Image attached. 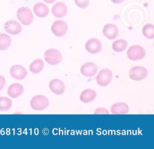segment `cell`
<instances>
[{
    "label": "cell",
    "instance_id": "1",
    "mask_svg": "<svg viewBox=\"0 0 154 149\" xmlns=\"http://www.w3.org/2000/svg\"><path fill=\"white\" fill-rule=\"evenodd\" d=\"M17 17L23 25H29L33 21V14L31 10L26 7H21L17 11Z\"/></svg>",
    "mask_w": 154,
    "mask_h": 149
},
{
    "label": "cell",
    "instance_id": "2",
    "mask_svg": "<svg viewBox=\"0 0 154 149\" xmlns=\"http://www.w3.org/2000/svg\"><path fill=\"white\" fill-rule=\"evenodd\" d=\"M49 105L48 99L43 95L33 97L30 101L31 108L35 111H42L46 109Z\"/></svg>",
    "mask_w": 154,
    "mask_h": 149
},
{
    "label": "cell",
    "instance_id": "3",
    "mask_svg": "<svg viewBox=\"0 0 154 149\" xmlns=\"http://www.w3.org/2000/svg\"><path fill=\"white\" fill-rule=\"evenodd\" d=\"M45 61L49 64L55 65L60 63L62 60V56L59 50L56 49H48L44 54Z\"/></svg>",
    "mask_w": 154,
    "mask_h": 149
},
{
    "label": "cell",
    "instance_id": "4",
    "mask_svg": "<svg viewBox=\"0 0 154 149\" xmlns=\"http://www.w3.org/2000/svg\"><path fill=\"white\" fill-rule=\"evenodd\" d=\"M112 79V73L108 68L101 69L96 76V82L101 87L108 85Z\"/></svg>",
    "mask_w": 154,
    "mask_h": 149
},
{
    "label": "cell",
    "instance_id": "5",
    "mask_svg": "<svg viewBox=\"0 0 154 149\" xmlns=\"http://www.w3.org/2000/svg\"><path fill=\"white\" fill-rule=\"evenodd\" d=\"M146 55L145 50L139 45H133L127 50V56L131 60H140L143 59Z\"/></svg>",
    "mask_w": 154,
    "mask_h": 149
},
{
    "label": "cell",
    "instance_id": "6",
    "mask_svg": "<svg viewBox=\"0 0 154 149\" xmlns=\"http://www.w3.org/2000/svg\"><path fill=\"white\" fill-rule=\"evenodd\" d=\"M129 76L131 79L135 81L143 80L147 76V71L146 68L141 65H137L132 67L129 71Z\"/></svg>",
    "mask_w": 154,
    "mask_h": 149
},
{
    "label": "cell",
    "instance_id": "7",
    "mask_svg": "<svg viewBox=\"0 0 154 149\" xmlns=\"http://www.w3.org/2000/svg\"><path fill=\"white\" fill-rule=\"evenodd\" d=\"M68 26L67 23L63 20H55L51 26L52 33L57 37L64 35L67 31Z\"/></svg>",
    "mask_w": 154,
    "mask_h": 149
},
{
    "label": "cell",
    "instance_id": "8",
    "mask_svg": "<svg viewBox=\"0 0 154 149\" xmlns=\"http://www.w3.org/2000/svg\"><path fill=\"white\" fill-rule=\"evenodd\" d=\"M4 30L11 35H17L22 31L20 24L15 20L10 19L7 20L4 25Z\"/></svg>",
    "mask_w": 154,
    "mask_h": 149
},
{
    "label": "cell",
    "instance_id": "9",
    "mask_svg": "<svg viewBox=\"0 0 154 149\" xmlns=\"http://www.w3.org/2000/svg\"><path fill=\"white\" fill-rule=\"evenodd\" d=\"M86 50L92 54L99 53L102 47L100 41L96 38H91L88 39L85 43Z\"/></svg>",
    "mask_w": 154,
    "mask_h": 149
},
{
    "label": "cell",
    "instance_id": "10",
    "mask_svg": "<svg viewBox=\"0 0 154 149\" xmlns=\"http://www.w3.org/2000/svg\"><path fill=\"white\" fill-rule=\"evenodd\" d=\"M98 68V66L94 62H88L81 65L80 71L84 76L91 77L96 73Z\"/></svg>",
    "mask_w": 154,
    "mask_h": 149
},
{
    "label": "cell",
    "instance_id": "11",
    "mask_svg": "<svg viewBox=\"0 0 154 149\" xmlns=\"http://www.w3.org/2000/svg\"><path fill=\"white\" fill-rule=\"evenodd\" d=\"M10 73L13 78L19 80H22L26 77L27 70L23 66L16 64L13 65L10 68Z\"/></svg>",
    "mask_w": 154,
    "mask_h": 149
},
{
    "label": "cell",
    "instance_id": "12",
    "mask_svg": "<svg viewBox=\"0 0 154 149\" xmlns=\"http://www.w3.org/2000/svg\"><path fill=\"white\" fill-rule=\"evenodd\" d=\"M51 11L55 17L61 18L67 14V7L65 3L63 2H58L52 6Z\"/></svg>",
    "mask_w": 154,
    "mask_h": 149
},
{
    "label": "cell",
    "instance_id": "13",
    "mask_svg": "<svg viewBox=\"0 0 154 149\" xmlns=\"http://www.w3.org/2000/svg\"><path fill=\"white\" fill-rule=\"evenodd\" d=\"M102 32L103 35L109 40H113L116 38L119 34L118 28L114 24L107 23L104 25Z\"/></svg>",
    "mask_w": 154,
    "mask_h": 149
},
{
    "label": "cell",
    "instance_id": "14",
    "mask_svg": "<svg viewBox=\"0 0 154 149\" xmlns=\"http://www.w3.org/2000/svg\"><path fill=\"white\" fill-rule=\"evenodd\" d=\"M49 87L50 90L55 94L61 95L64 93L65 86L64 83L58 79H54L49 82Z\"/></svg>",
    "mask_w": 154,
    "mask_h": 149
},
{
    "label": "cell",
    "instance_id": "15",
    "mask_svg": "<svg viewBox=\"0 0 154 149\" xmlns=\"http://www.w3.org/2000/svg\"><path fill=\"white\" fill-rule=\"evenodd\" d=\"M23 87L21 84L14 83L8 87L7 93L10 97L12 98H17L23 93Z\"/></svg>",
    "mask_w": 154,
    "mask_h": 149
},
{
    "label": "cell",
    "instance_id": "16",
    "mask_svg": "<svg viewBox=\"0 0 154 149\" xmlns=\"http://www.w3.org/2000/svg\"><path fill=\"white\" fill-rule=\"evenodd\" d=\"M34 14L38 17H45L49 14L48 7L43 2H37L33 7Z\"/></svg>",
    "mask_w": 154,
    "mask_h": 149
},
{
    "label": "cell",
    "instance_id": "17",
    "mask_svg": "<svg viewBox=\"0 0 154 149\" xmlns=\"http://www.w3.org/2000/svg\"><path fill=\"white\" fill-rule=\"evenodd\" d=\"M129 111L128 105L124 102H117L113 104L111 107V112L113 114H125Z\"/></svg>",
    "mask_w": 154,
    "mask_h": 149
},
{
    "label": "cell",
    "instance_id": "18",
    "mask_svg": "<svg viewBox=\"0 0 154 149\" xmlns=\"http://www.w3.org/2000/svg\"><path fill=\"white\" fill-rule=\"evenodd\" d=\"M96 93L91 89L84 90L80 95V100L84 103H89L96 98Z\"/></svg>",
    "mask_w": 154,
    "mask_h": 149
},
{
    "label": "cell",
    "instance_id": "19",
    "mask_svg": "<svg viewBox=\"0 0 154 149\" xmlns=\"http://www.w3.org/2000/svg\"><path fill=\"white\" fill-rule=\"evenodd\" d=\"M44 67V62L40 58H37L34 60L29 65L30 71L34 74L40 72Z\"/></svg>",
    "mask_w": 154,
    "mask_h": 149
},
{
    "label": "cell",
    "instance_id": "20",
    "mask_svg": "<svg viewBox=\"0 0 154 149\" xmlns=\"http://www.w3.org/2000/svg\"><path fill=\"white\" fill-rule=\"evenodd\" d=\"M128 46L127 41L124 39H119L114 41L112 44V49L117 52H120L125 50Z\"/></svg>",
    "mask_w": 154,
    "mask_h": 149
},
{
    "label": "cell",
    "instance_id": "21",
    "mask_svg": "<svg viewBox=\"0 0 154 149\" xmlns=\"http://www.w3.org/2000/svg\"><path fill=\"white\" fill-rule=\"evenodd\" d=\"M11 43V37L6 34H0V50H7Z\"/></svg>",
    "mask_w": 154,
    "mask_h": 149
},
{
    "label": "cell",
    "instance_id": "22",
    "mask_svg": "<svg viewBox=\"0 0 154 149\" xmlns=\"http://www.w3.org/2000/svg\"><path fill=\"white\" fill-rule=\"evenodd\" d=\"M142 32L147 38H154V26L151 23H146L143 27Z\"/></svg>",
    "mask_w": 154,
    "mask_h": 149
},
{
    "label": "cell",
    "instance_id": "23",
    "mask_svg": "<svg viewBox=\"0 0 154 149\" xmlns=\"http://www.w3.org/2000/svg\"><path fill=\"white\" fill-rule=\"evenodd\" d=\"M12 106L11 99L7 97H0V111H6L9 110Z\"/></svg>",
    "mask_w": 154,
    "mask_h": 149
},
{
    "label": "cell",
    "instance_id": "24",
    "mask_svg": "<svg viewBox=\"0 0 154 149\" xmlns=\"http://www.w3.org/2000/svg\"><path fill=\"white\" fill-rule=\"evenodd\" d=\"M75 4L79 8H85L89 5V0H74Z\"/></svg>",
    "mask_w": 154,
    "mask_h": 149
},
{
    "label": "cell",
    "instance_id": "25",
    "mask_svg": "<svg viewBox=\"0 0 154 149\" xmlns=\"http://www.w3.org/2000/svg\"><path fill=\"white\" fill-rule=\"evenodd\" d=\"M5 84V79L4 76L0 75V91L2 90Z\"/></svg>",
    "mask_w": 154,
    "mask_h": 149
},
{
    "label": "cell",
    "instance_id": "26",
    "mask_svg": "<svg viewBox=\"0 0 154 149\" xmlns=\"http://www.w3.org/2000/svg\"><path fill=\"white\" fill-rule=\"evenodd\" d=\"M111 2L114 4H120L122 2H123L125 0H111Z\"/></svg>",
    "mask_w": 154,
    "mask_h": 149
},
{
    "label": "cell",
    "instance_id": "27",
    "mask_svg": "<svg viewBox=\"0 0 154 149\" xmlns=\"http://www.w3.org/2000/svg\"><path fill=\"white\" fill-rule=\"evenodd\" d=\"M45 2L47 3V4H52L53 2H54L56 0H43Z\"/></svg>",
    "mask_w": 154,
    "mask_h": 149
}]
</instances>
